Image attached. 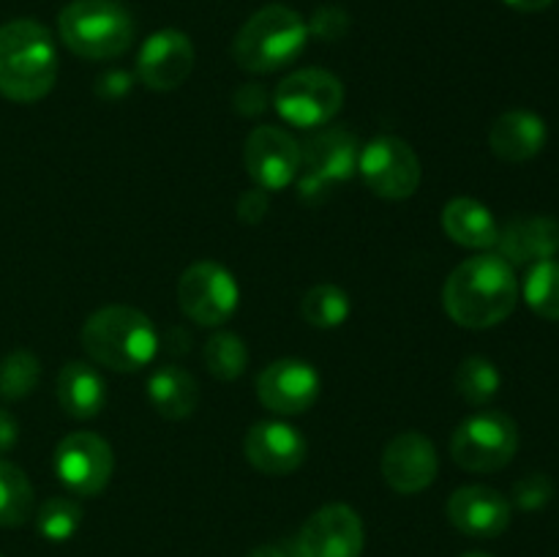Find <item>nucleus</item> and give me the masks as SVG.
Segmentation results:
<instances>
[{"label": "nucleus", "mask_w": 559, "mask_h": 557, "mask_svg": "<svg viewBox=\"0 0 559 557\" xmlns=\"http://www.w3.org/2000/svg\"><path fill=\"white\" fill-rule=\"evenodd\" d=\"M546 145V123L530 109H511L491 123L489 147L497 158L511 164L530 162Z\"/></svg>", "instance_id": "aec40b11"}, {"label": "nucleus", "mask_w": 559, "mask_h": 557, "mask_svg": "<svg viewBox=\"0 0 559 557\" xmlns=\"http://www.w3.org/2000/svg\"><path fill=\"white\" fill-rule=\"evenodd\" d=\"M115 457L96 431H71L55 448V473L76 497H96L112 478Z\"/></svg>", "instance_id": "9b49d317"}, {"label": "nucleus", "mask_w": 559, "mask_h": 557, "mask_svg": "<svg viewBox=\"0 0 559 557\" xmlns=\"http://www.w3.org/2000/svg\"><path fill=\"white\" fill-rule=\"evenodd\" d=\"M246 459L265 475H289L306 462V437L282 420H260L246 431Z\"/></svg>", "instance_id": "a211bd4d"}, {"label": "nucleus", "mask_w": 559, "mask_h": 557, "mask_svg": "<svg viewBox=\"0 0 559 557\" xmlns=\"http://www.w3.org/2000/svg\"><path fill=\"white\" fill-rule=\"evenodd\" d=\"M344 104V85L325 69H300L284 76L273 93V107L298 129H322Z\"/></svg>", "instance_id": "6e6552de"}, {"label": "nucleus", "mask_w": 559, "mask_h": 557, "mask_svg": "<svg viewBox=\"0 0 559 557\" xmlns=\"http://www.w3.org/2000/svg\"><path fill=\"white\" fill-rule=\"evenodd\" d=\"M502 377L500 369L491 364L489 358H480V355H469L459 364L456 375H453V388H456L459 396L464 399L473 407H484L491 399L500 393Z\"/></svg>", "instance_id": "b1692460"}, {"label": "nucleus", "mask_w": 559, "mask_h": 557, "mask_svg": "<svg viewBox=\"0 0 559 557\" xmlns=\"http://www.w3.org/2000/svg\"><path fill=\"white\" fill-rule=\"evenodd\" d=\"M519 429L500 410H478L451 437V459L467 473H497L516 457Z\"/></svg>", "instance_id": "423d86ee"}, {"label": "nucleus", "mask_w": 559, "mask_h": 557, "mask_svg": "<svg viewBox=\"0 0 559 557\" xmlns=\"http://www.w3.org/2000/svg\"><path fill=\"white\" fill-rule=\"evenodd\" d=\"M506 5H511L513 11H522V14H538V11L549 9L555 0H502Z\"/></svg>", "instance_id": "c9c22d12"}, {"label": "nucleus", "mask_w": 559, "mask_h": 557, "mask_svg": "<svg viewBox=\"0 0 559 557\" xmlns=\"http://www.w3.org/2000/svg\"><path fill=\"white\" fill-rule=\"evenodd\" d=\"M442 304L456 325L484 331L506 322L519 304V278L500 254L464 260L442 287Z\"/></svg>", "instance_id": "f257e3e1"}, {"label": "nucleus", "mask_w": 559, "mask_h": 557, "mask_svg": "<svg viewBox=\"0 0 559 557\" xmlns=\"http://www.w3.org/2000/svg\"><path fill=\"white\" fill-rule=\"evenodd\" d=\"M41 380V364L27 349H14L0 360V396L16 402L33 393V388Z\"/></svg>", "instance_id": "c756f323"}, {"label": "nucleus", "mask_w": 559, "mask_h": 557, "mask_svg": "<svg viewBox=\"0 0 559 557\" xmlns=\"http://www.w3.org/2000/svg\"><path fill=\"white\" fill-rule=\"evenodd\" d=\"M60 42L85 60L120 58L134 42V16L118 0H74L58 14Z\"/></svg>", "instance_id": "39448f33"}, {"label": "nucleus", "mask_w": 559, "mask_h": 557, "mask_svg": "<svg viewBox=\"0 0 559 557\" xmlns=\"http://www.w3.org/2000/svg\"><path fill=\"white\" fill-rule=\"evenodd\" d=\"M191 71H194V44L175 27H164L147 36L136 55V76L151 91H175L189 80Z\"/></svg>", "instance_id": "2eb2a0df"}, {"label": "nucleus", "mask_w": 559, "mask_h": 557, "mask_svg": "<svg viewBox=\"0 0 559 557\" xmlns=\"http://www.w3.org/2000/svg\"><path fill=\"white\" fill-rule=\"evenodd\" d=\"M524 300L544 320L559 322V262L544 260L530 268L524 278Z\"/></svg>", "instance_id": "cd10ccee"}, {"label": "nucleus", "mask_w": 559, "mask_h": 557, "mask_svg": "<svg viewBox=\"0 0 559 557\" xmlns=\"http://www.w3.org/2000/svg\"><path fill=\"white\" fill-rule=\"evenodd\" d=\"M267 208H271V197H267L265 189L254 186V189L243 191L238 197V218L243 224H257L265 218Z\"/></svg>", "instance_id": "473e14b6"}, {"label": "nucleus", "mask_w": 559, "mask_h": 557, "mask_svg": "<svg viewBox=\"0 0 559 557\" xmlns=\"http://www.w3.org/2000/svg\"><path fill=\"white\" fill-rule=\"evenodd\" d=\"M309 25L295 9L271 3L254 11L233 42V58L249 74H273L304 55Z\"/></svg>", "instance_id": "20e7f679"}, {"label": "nucleus", "mask_w": 559, "mask_h": 557, "mask_svg": "<svg viewBox=\"0 0 559 557\" xmlns=\"http://www.w3.org/2000/svg\"><path fill=\"white\" fill-rule=\"evenodd\" d=\"M358 173L371 194L382 200H407L420 186V162L413 145L399 137H377L360 147Z\"/></svg>", "instance_id": "9d476101"}, {"label": "nucleus", "mask_w": 559, "mask_h": 557, "mask_svg": "<svg viewBox=\"0 0 559 557\" xmlns=\"http://www.w3.org/2000/svg\"><path fill=\"white\" fill-rule=\"evenodd\" d=\"M58 82V47L41 22L11 20L0 25V96L33 104Z\"/></svg>", "instance_id": "f03ea898"}, {"label": "nucleus", "mask_w": 559, "mask_h": 557, "mask_svg": "<svg viewBox=\"0 0 559 557\" xmlns=\"http://www.w3.org/2000/svg\"><path fill=\"white\" fill-rule=\"evenodd\" d=\"M257 399L276 415H300L320 399V375L306 360H273L257 377Z\"/></svg>", "instance_id": "4468645a"}, {"label": "nucleus", "mask_w": 559, "mask_h": 557, "mask_svg": "<svg viewBox=\"0 0 559 557\" xmlns=\"http://www.w3.org/2000/svg\"><path fill=\"white\" fill-rule=\"evenodd\" d=\"M559 251V222L551 216H522L497 235V254L511 265L555 260Z\"/></svg>", "instance_id": "6ab92c4d"}, {"label": "nucleus", "mask_w": 559, "mask_h": 557, "mask_svg": "<svg viewBox=\"0 0 559 557\" xmlns=\"http://www.w3.org/2000/svg\"><path fill=\"white\" fill-rule=\"evenodd\" d=\"M442 229L453 244L464 246V249H491L497 246V235H500L489 208L473 197H453L445 202Z\"/></svg>", "instance_id": "5701e85b"}, {"label": "nucleus", "mask_w": 559, "mask_h": 557, "mask_svg": "<svg viewBox=\"0 0 559 557\" xmlns=\"http://www.w3.org/2000/svg\"><path fill=\"white\" fill-rule=\"evenodd\" d=\"M448 522L469 538H497L511 524V500L491 486H462L448 497Z\"/></svg>", "instance_id": "f3484780"}, {"label": "nucleus", "mask_w": 559, "mask_h": 557, "mask_svg": "<svg viewBox=\"0 0 559 557\" xmlns=\"http://www.w3.org/2000/svg\"><path fill=\"white\" fill-rule=\"evenodd\" d=\"M249 557H295L293 555V546H282V544H265V546H257Z\"/></svg>", "instance_id": "e433bc0d"}, {"label": "nucleus", "mask_w": 559, "mask_h": 557, "mask_svg": "<svg viewBox=\"0 0 559 557\" xmlns=\"http://www.w3.org/2000/svg\"><path fill=\"white\" fill-rule=\"evenodd\" d=\"M551 497H555V484L544 473H530L513 484V506L522 511H540Z\"/></svg>", "instance_id": "7c9ffc66"}, {"label": "nucleus", "mask_w": 559, "mask_h": 557, "mask_svg": "<svg viewBox=\"0 0 559 557\" xmlns=\"http://www.w3.org/2000/svg\"><path fill=\"white\" fill-rule=\"evenodd\" d=\"M306 25H309V36L325 38V42H336V38H342L344 33H347L349 16L347 11L338 9V5H322V9L311 16V22H306Z\"/></svg>", "instance_id": "2f4dec72"}, {"label": "nucleus", "mask_w": 559, "mask_h": 557, "mask_svg": "<svg viewBox=\"0 0 559 557\" xmlns=\"http://www.w3.org/2000/svg\"><path fill=\"white\" fill-rule=\"evenodd\" d=\"M382 478L399 495H418L429 489L440 470L435 442L420 431H402L382 451Z\"/></svg>", "instance_id": "dca6fc26"}, {"label": "nucleus", "mask_w": 559, "mask_h": 557, "mask_svg": "<svg viewBox=\"0 0 559 557\" xmlns=\"http://www.w3.org/2000/svg\"><path fill=\"white\" fill-rule=\"evenodd\" d=\"M366 530L358 511L344 502L320 508L306 519L300 535L293 541L295 557H360Z\"/></svg>", "instance_id": "f8f14e48"}, {"label": "nucleus", "mask_w": 559, "mask_h": 557, "mask_svg": "<svg viewBox=\"0 0 559 557\" xmlns=\"http://www.w3.org/2000/svg\"><path fill=\"white\" fill-rule=\"evenodd\" d=\"M80 336L87 358L112 371L145 369L158 353L156 325L134 306L112 304L93 311Z\"/></svg>", "instance_id": "7ed1b4c3"}, {"label": "nucleus", "mask_w": 559, "mask_h": 557, "mask_svg": "<svg viewBox=\"0 0 559 557\" xmlns=\"http://www.w3.org/2000/svg\"><path fill=\"white\" fill-rule=\"evenodd\" d=\"M238 300L240 289L235 276L213 260L189 265L178 282L180 309L197 325H224L238 311Z\"/></svg>", "instance_id": "1a4fd4ad"}, {"label": "nucleus", "mask_w": 559, "mask_h": 557, "mask_svg": "<svg viewBox=\"0 0 559 557\" xmlns=\"http://www.w3.org/2000/svg\"><path fill=\"white\" fill-rule=\"evenodd\" d=\"M300 317L320 331L344 325L349 317V295L336 284H314L300 300Z\"/></svg>", "instance_id": "a878e982"}, {"label": "nucleus", "mask_w": 559, "mask_h": 557, "mask_svg": "<svg viewBox=\"0 0 559 557\" xmlns=\"http://www.w3.org/2000/svg\"><path fill=\"white\" fill-rule=\"evenodd\" d=\"M462 557H491V555H486V552H467V555Z\"/></svg>", "instance_id": "4c0bfd02"}, {"label": "nucleus", "mask_w": 559, "mask_h": 557, "mask_svg": "<svg viewBox=\"0 0 559 557\" xmlns=\"http://www.w3.org/2000/svg\"><path fill=\"white\" fill-rule=\"evenodd\" d=\"M360 145L355 134L344 126H331L300 145V183L298 194L306 202H320L325 191L344 183L358 169Z\"/></svg>", "instance_id": "0eeeda50"}, {"label": "nucleus", "mask_w": 559, "mask_h": 557, "mask_svg": "<svg viewBox=\"0 0 559 557\" xmlns=\"http://www.w3.org/2000/svg\"><path fill=\"white\" fill-rule=\"evenodd\" d=\"M235 109H238L240 115H260L265 112V91H262L260 85H243L238 93H235Z\"/></svg>", "instance_id": "72a5a7b5"}, {"label": "nucleus", "mask_w": 559, "mask_h": 557, "mask_svg": "<svg viewBox=\"0 0 559 557\" xmlns=\"http://www.w3.org/2000/svg\"><path fill=\"white\" fill-rule=\"evenodd\" d=\"M20 440V424L9 410H0V453H9Z\"/></svg>", "instance_id": "f704fd0d"}, {"label": "nucleus", "mask_w": 559, "mask_h": 557, "mask_svg": "<svg viewBox=\"0 0 559 557\" xmlns=\"http://www.w3.org/2000/svg\"><path fill=\"white\" fill-rule=\"evenodd\" d=\"M147 402L162 418L183 420L194 415L200 404V386L194 377L178 364H164L147 377Z\"/></svg>", "instance_id": "4be33fe9"}, {"label": "nucleus", "mask_w": 559, "mask_h": 557, "mask_svg": "<svg viewBox=\"0 0 559 557\" xmlns=\"http://www.w3.org/2000/svg\"><path fill=\"white\" fill-rule=\"evenodd\" d=\"M33 513V486L16 464L0 459V528H20Z\"/></svg>", "instance_id": "393cba45"}, {"label": "nucleus", "mask_w": 559, "mask_h": 557, "mask_svg": "<svg viewBox=\"0 0 559 557\" xmlns=\"http://www.w3.org/2000/svg\"><path fill=\"white\" fill-rule=\"evenodd\" d=\"M82 506L74 497H49L38 506L36 530L52 544H63L80 530Z\"/></svg>", "instance_id": "c85d7f7f"}, {"label": "nucleus", "mask_w": 559, "mask_h": 557, "mask_svg": "<svg viewBox=\"0 0 559 557\" xmlns=\"http://www.w3.org/2000/svg\"><path fill=\"white\" fill-rule=\"evenodd\" d=\"M202 358H205L207 371H211L216 380L229 382L238 380L246 371V366H249V349H246L243 339H240L238 333L218 331L205 342Z\"/></svg>", "instance_id": "bb28decb"}, {"label": "nucleus", "mask_w": 559, "mask_h": 557, "mask_svg": "<svg viewBox=\"0 0 559 557\" xmlns=\"http://www.w3.org/2000/svg\"><path fill=\"white\" fill-rule=\"evenodd\" d=\"M249 178L265 191H282L298 178L300 145L278 126H257L243 147Z\"/></svg>", "instance_id": "ddd939ff"}, {"label": "nucleus", "mask_w": 559, "mask_h": 557, "mask_svg": "<svg viewBox=\"0 0 559 557\" xmlns=\"http://www.w3.org/2000/svg\"><path fill=\"white\" fill-rule=\"evenodd\" d=\"M58 402L71 418L91 420L107 404V382L96 366L85 360H69L58 375Z\"/></svg>", "instance_id": "412c9836"}]
</instances>
